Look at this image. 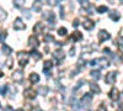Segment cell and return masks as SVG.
Masks as SVG:
<instances>
[{"instance_id":"6da1fadb","label":"cell","mask_w":123,"mask_h":111,"mask_svg":"<svg viewBox=\"0 0 123 111\" xmlns=\"http://www.w3.org/2000/svg\"><path fill=\"white\" fill-rule=\"evenodd\" d=\"M90 65H97L101 69H105V68H108L110 62L106 58H98V59H92L90 62Z\"/></svg>"},{"instance_id":"7a4b0ae2","label":"cell","mask_w":123,"mask_h":111,"mask_svg":"<svg viewBox=\"0 0 123 111\" xmlns=\"http://www.w3.org/2000/svg\"><path fill=\"white\" fill-rule=\"evenodd\" d=\"M17 58H18V64L21 67H25L28 63V53H26V52H18Z\"/></svg>"},{"instance_id":"3957f363","label":"cell","mask_w":123,"mask_h":111,"mask_svg":"<svg viewBox=\"0 0 123 111\" xmlns=\"http://www.w3.org/2000/svg\"><path fill=\"white\" fill-rule=\"evenodd\" d=\"M11 79L15 80L16 83H21L22 79H24V72L22 70H15V72L12 73V75H11Z\"/></svg>"},{"instance_id":"277c9868","label":"cell","mask_w":123,"mask_h":111,"mask_svg":"<svg viewBox=\"0 0 123 111\" xmlns=\"http://www.w3.org/2000/svg\"><path fill=\"white\" fill-rule=\"evenodd\" d=\"M116 77H117V72H116V70L108 72L107 75H106V83L107 84H113L116 82Z\"/></svg>"},{"instance_id":"5b68a950","label":"cell","mask_w":123,"mask_h":111,"mask_svg":"<svg viewBox=\"0 0 123 111\" xmlns=\"http://www.w3.org/2000/svg\"><path fill=\"white\" fill-rule=\"evenodd\" d=\"M91 99H92V96H91V94H89V93H86L83 98H81V100H80V104H81V106H85V107H89V105H90V103H91Z\"/></svg>"},{"instance_id":"8992f818","label":"cell","mask_w":123,"mask_h":111,"mask_svg":"<svg viewBox=\"0 0 123 111\" xmlns=\"http://www.w3.org/2000/svg\"><path fill=\"white\" fill-rule=\"evenodd\" d=\"M97 37H98V42H105L111 37V35L106 31V30H101V31H98V36Z\"/></svg>"},{"instance_id":"52a82bcc","label":"cell","mask_w":123,"mask_h":111,"mask_svg":"<svg viewBox=\"0 0 123 111\" xmlns=\"http://www.w3.org/2000/svg\"><path fill=\"white\" fill-rule=\"evenodd\" d=\"M24 95H25L26 99H31V100H32V99H35L37 96V91H36L35 89H31L30 88V89H26L25 91H24Z\"/></svg>"},{"instance_id":"ba28073f","label":"cell","mask_w":123,"mask_h":111,"mask_svg":"<svg viewBox=\"0 0 123 111\" xmlns=\"http://www.w3.org/2000/svg\"><path fill=\"white\" fill-rule=\"evenodd\" d=\"M14 28L15 30H25L26 25H25V22L22 21L21 19H16L14 21Z\"/></svg>"},{"instance_id":"9c48e42d","label":"cell","mask_w":123,"mask_h":111,"mask_svg":"<svg viewBox=\"0 0 123 111\" xmlns=\"http://www.w3.org/2000/svg\"><path fill=\"white\" fill-rule=\"evenodd\" d=\"M83 26H84L85 30L91 31V30L95 27V22L92 21V20H90V19H86V20H84V21H83Z\"/></svg>"},{"instance_id":"30bf717a","label":"cell","mask_w":123,"mask_h":111,"mask_svg":"<svg viewBox=\"0 0 123 111\" xmlns=\"http://www.w3.org/2000/svg\"><path fill=\"white\" fill-rule=\"evenodd\" d=\"M108 96H110L111 100H118V98H119L118 89H117V88H112L111 91H110V94H108Z\"/></svg>"},{"instance_id":"8fae6325","label":"cell","mask_w":123,"mask_h":111,"mask_svg":"<svg viewBox=\"0 0 123 111\" xmlns=\"http://www.w3.org/2000/svg\"><path fill=\"white\" fill-rule=\"evenodd\" d=\"M80 38H83V35H81L79 31H74L73 33H71V35L69 36V39H70V41H73V42L79 41Z\"/></svg>"},{"instance_id":"7c38bea8","label":"cell","mask_w":123,"mask_h":111,"mask_svg":"<svg viewBox=\"0 0 123 111\" xmlns=\"http://www.w3.org/2000/svg\"><path fill=\"white\" fill-rule=\"evenodd\" d=\"M28 45L31 46V47H33V48H36L38 45H39V41H38V38L36 37V36H31L30 38H28Z\"/></svg>"},{"instance_id":"4fadbf2b","label":"cell","mask_w":123,"mask_h":111,"mask_svg":"<svg viewBox=\"0 0 123 111\" xmlns=\"http://www.w3.org/2000/svg\"><path fill=\"white\" fill-rule=\"evenodd\" d=\"M53 56H54L57 59L62 60V59H64V57H65V53H64V51H63V49H57V51H54V52H53Z\"/></svg>"},{"instance_id":"5bb4252c","label":"cell","mask_w":123,"mask_h":111,"mask_svg":"<svg viewBox=\"0 0 123 111\" xmlns=\"http://www.w3.org/2000/svg\"><path fill=\"white\" fill-rule=\"evenodd\" d=\"M52 62H50V60H44V64H43V72L46 73V75L48 77L49 75V72H48V70L50 69V68H52Z\"/></svg>"},{"instance_id":"9a60e30c","label":"cell","mask_w":123,"mask_h":111,"mask_svg":"<svg viewBox=\"0 0 123 111\" xmlns=\"http://www.w3.org/2000/svg\"><path fill=\"white\" fill-rule=\"evenodd\" d=\"M108 17L112 20V21H118V20H119V14H118V11L112 10V11L108 13Z\"/></svg>"},{"instance_id":"2e32d148","label":"cell","mask_w":123,"mask_h":111,"mask_svg":"<svg viewBox=\"0 0 123 111\" xmlns=\"http://www.w3.org/2000/svg\"><path fill=\"white\" fill-rule=\"evenodd\" d=\"M44 16L48 19V22H50V25H54V22H55V16H54V13L49 11V13L44 14Z\"/></svg>"},{"instance_id":"e0dca14e","label":"cell","mask_w":123,"mask_h":111,"mask_svg":"<svg viewBox=\"0 0 123 111\" xmlns=\"http://www.w3.org/2000/svg\"><path fill=\"white\" fill-rule=\"evenodd\" d=\"M38 80H39V75L37 73H31L30 74V82L32 83V84H36Z\"/></svg>"},{"instance_id":"ac0fdd59","label":"cell","mask_w":123,"mask_h":111,"mask_svg":"<svg viewBox=\"0 0 123 111\" xmlns=\"http://www.w3.org/2000/svg\"><path fill=\"white\" fill-rule=\"evenodd\" d=\"M80 5H81V7L86 9V10H87V13H90L89 10H91V7H92V5H91L89 1H86V0H81V1H80Z\"/></svg>"},{"instance_id":"d6986e66","label":"cell","mask_w":123,"mask_h":111,"mask_svg":"<svg viewBox=\"0 0 123 111\" xmlns=\"http://www.w3.org/2000/svg\"><path fill=\"white\" fill-rule=\"evenodd\" d=\"M1 51H3V53H4V54L9 56V54H11L12 49H11V47H9L7 45H3V46H1Z\"/></svg>"},{"instance_id":"ffe728a7","label":"cell","mask_w":123,"mask_h":111,"mask_svg":"<svg viewBox=\"0 0 123 111\" xmlns=\"http://www.w3.org/2000/svg\"><path fill=\"white\" fill-rule=\"evenodd\" d=\"M90 75L94 78L95 80H98L101 78V73H100V70H91L90 72Z\"/></svg>"},{"instance_id":"44dd1931","label":"cell","mask_w":123,"mask_h":111,"mask_svg":"<svg viewBox=\"0 0 123 111\" xmlns=\"http://www.w3.org/2000/svg\"><path fill=\"white\" fill-rule=\"evenodd\" d=\"M37 90H38V93L42 95V96H46L48 94V88L47 86H39Z\"/></svg>"},{"instance_id":"7402d4cb","label":"cell","mask_w":123,"mask_h":111,"mask_svg":"<svg viewBox=\"0 0 123 111\" xmlns=\"http://www.w3.org/2000/svg\"><path fill=\"white\" fill-rule=\"evenodd\" d=\"M41 9H42V4H41L39 1H35V3H33V6H32V10H33V11L39 13Z\"/></svg>"},{"instance_id":"603a6c76","label":"cell","mask_w":123,"mask_h":111,"mask_svg":"<svg viewBox=\"0 0 123 111\" xmlns=\"http://www.w3.org/2000/svg\"><path fill=\"white\" fill-rule=\"evenodd\" d=\"M90 88H91V90L94 93H100V86L95 83V82H91L90 83Z\"/></svg>"},{"instance_id":"cb8c5ba5","label":"cell","mask_w":123,"mask_h":111,"mask_svg":"<svg viewBox=\"0 0 123 111\" xmlns=\"http://www.w3.org/2000/svg\"><path fill=\"white\" fill-rule=\"evenodd\" d=\"M42 27H43V25H42V24H41V22H37V24L35 25V27H33V32H35V33L41 32V30H42Z\"/></svg>"},{"instance_id":"d4e9b609","label":"cell","mask_w":123,"mask_h":111,"mask_svg":"<svg viewBox=\"0 0 123 111\" xmlns=\"http://www.w3.org/2000/svg\"><path fill=\"white\" fill-rule=\"evenodd\" d=\"M6 16H7V14H6V11H4V9L0 6V20H5L6 19Z\"/></svg>"},{"instance_id":"484cf974","label":"cell","mask_w":123,"mask_h":111,"mask_svg":"<svg viewBox=\"0 0 123 111\" xmlns=\"http://www.w3.org/2000/svg\"><path fill=\"white\" fill-rule=\"evenodd\" d=\"M30 56H32L35 59H39L41 57H42V56H41V53H39V52H37V51H32V52L30 53Z\"/></svg>"},{"instance_id":"4316f807","label":"cell","mask_w":123,"mask_h":111,"mask_svg":"<svg viewBox=\"0 0 123 111\" xmlns=\"http://www.w3.org/2000/svg\"><path fill=\"white\" fill-rule=\"evenodd\" d=\"M117 46H118V48L121 49V51H123V37H119L117 39Z\"/></svg>"},{"instance_id":"83f0119b","label":"cell","mask_w":123,"mask_h":111,"mask_svg":"<svg viewBox=\"0 0 123 111\" xmlns=\"http://www.w3.org/2000/svg\"><path fill=\"white\" fill-rule=\"evenodd\" d=\"M58 35H59V36H65V35H67V28H65V27H60V28L58 30Z\"/></svg>"},{"instance_id":"f1b7e54d","label":"cell","mask_w":123,"mask_h":111,"mask_svg":"<svg viewBox=\"0 0 123 111\" xmlns=\"http://www.w3.org/2000/svg\"><path fill=\"white\" fill-rule=\"evenodd\" d=\"M97 11L102 14V13H106V11H108V9H107V6L102 5V6H98V7H97Z\"/></svg>"},{"instance_id":"f546056e","label":"cell","mask_w":123,"mask_h":111,"mask_svg":"<svg viewBox=\"0 0 123 111\" xmlns=\"http://www.w3.org/2000/svg\"><path fill=\"white\" fill-rule=\"evenodd\" d=\"M6 36H7V32L6 31H1V32H0V42H3L4 39L6 38Z\"/></svg>"},{"instance_id":"4dcf8cb0","label":"cell","mask_w":123,"mask_h":111,"mask_svg":"<svg viewBox=\"0 0 123 111\" xmlns=\"http://www.w3.org/2000/svg\"><path fill=\"white\" fill-rule=\"evenodd\" d=\"M44 41L46 42H52V41H54V38H53L52 35H46L44 36Z\"/></svg>"},{"instance_id":"1f68e13d","label":"cell","mask_w":123,"mask_h":111,"mask_svg":"<svg viewBox=\"0 0 123 111\" xmlns=\"http://www.w3.org/2000/svg\"><path fill=\"white\" fill-rule=\"evenodd\" d=\"M5 64H6V67H7V68H12V59H11V58L7 59Z\"/></svg>"},{"instance_id":"d6a6232c","label":"cell","mask_w":123,"mask_h":111,"mask_svg":"<svg viewBox=\"0 0 123 111\" xmlns=\"http://www.w3.org/2000/svg\"><path fill=\"white\" fill-rule=\"evenodd\" d=\"M6 88H7V85H4V86L0 88V94H1V95H4L6 93Z\"/></svg>"},{"instance_id":"836d02e7","label":"cell","mask_w":123,"mask_h":111,"mask_svg":"<svg viewBox=\"0 0 123 111\" xmlns=\"http://www.w3.org/2000/svg\"><path fill=\"white\" fill-rule=\"evenodd\" d=\"M14 4H15L16 6H22V5H24V1H17V0H15Z\"/></svg>"},{"instance_id":"e575fe53","label":"cell","mask_w":123,"mask_h":111,"mask_svg":"<svg viewBox=\"0 0 123 111\" xmlns=\"http://www.w3.org/2000/svg\"><path fill=\"white\" fill-rule=\"evenodd\" d=\"M104 52H105L106 54H108V56H112V52H111V49H110V48H105V49H104Z\"/></svg>"},{"instance_id":"d590c367","label":"cell","mask_w":123,"mask_h":111,"mask_svg":"<svg viewBox=\"0 0 123 111\" xmlns=\"http://www.w3.org/2000/svg\"><path fill=\"white\" fill-rule=\"evenodd\" d=\"M4 111H14V109L10 106V105H6L5 106V109H4Z\"/></svg>"},{"instance_id":"8d00e7d4","label":"cell","mask_w":123,"mask_h":111,"mask_svg":"<svg viewBox=\"0 0 123 111\" xmlns=\"http://www.w3.org/2000/svg\"><path fill=\"white\" fill-rule=\"evenodd\" d=\"M70 56H71V57L75 56V47H71V49H70Z\"/></svg>"},{"instance_id":"74e56055","label":"cell","mask_w":123,"mask_h":111,"mask_svg":"<svg viewBox=\"0 0 123 111\" xmlns=\"http://www.w3.org/2000/svg\"><path fill=\"white\" fill-rule=\"evenodd\" d=\"M97 111H107L106 110V107H105V105H101L98 109H97Z\"/></svg>"},{"instance_id":"f35d334b","label":"cell","mask_w":123,"mask_h":111,"mask_svg":"<svg viewBox=\"0 0 123 111\" xmlns=\"http://www.w3.org/2000/svg\"><path fill=\"white\" fill-rule=\"evenodd\" d=\"M22 13L25 14V16H26L27 19H30V17H31V15L28 14V10H24V11H22Z\"/></svg>"},{"instance_id":"ab89813d","label":"cell","mask_w":123,"mask_h":111,"mask_svg":"<svg viewBox=\"0 0 123 111\" xmlns=\"http://www.w3.org/2000/svg\"><path fill=\"white\" fill-rule=\"evenodd\" d=\"M78 24H79V22H78V20H75L74 24H73V25H74V27H76V26H78Z\"/></svg>"},{"instance_id":"60d3db41","label":"cell","mask_w":123,"mask_h":111,"mask_svg":"<svg viewBox=\"0 0 123 111\" xmlns=\"http://www.w3.org/2000/svg\"><path fill=\"white\" fill-rule=\"evenodd\" d=\"M4 74H3V72H1V70H0V77H3Z\"/></svg>"},{"instance_id":"b9f144b4","label":"cell","mask_w":123,"mask_h":111,"mask_svg":"<svg viewBox=\"0 0 123 111\" xmlns=\"http://www.w3.org/2000/svg\"><path fill=\"white\" fill-rule=\"evenodd\" d=\"M36 111H42V110H41V109H38V107H37V109H36Z\"/></svg>"},{"instance_id":"7bdbcfd3","label":"cell","mask_w":123,"mask_h":111,"mask_svg":"<svg viewBox=\"0 0 123 111\" xmlns=\"http://www.w3.org/2000/svg\"><path fill=\"white\" fill-rule=\"evenodd\" d=\"M16 111H24L22 109H18V110H16Z\"/></svg>"}]
</instances>
